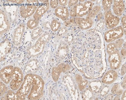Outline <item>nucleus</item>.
<instances>
[{
	"instance_id": "f257e3e1",
	"label": "nucleus",
	"mask_w": 126,
	"mask_h": 100,
	"mask_svg": "<svg viewBox=\"0 0 126 100\" xmlns=\"http://www.w3.org/2000/svg\"><path fill=\"white\" fill-rule=\"evenodd\" d=\"M44 82L40 76L28 74L19 88L15 91L9 90L5 96V100H38L43 95Z\"/></svg>"
},
{
	"instance_id": "f03ea898",
	"label": "nucleus",
	"mask_w": 126,
	"mask_h": 100,
	"mask_svg": "<svg viewBox=\"0 0 126 100\" xmlns=\"http://www.w3.org/2000/svg\"><path fill=\"white\" fill-rule=\"evenodd\" d=\"M51 34L46 32L42 34L34 45L28 47L26 49L28 55L32 58L39 56L43 52L46 44L51 39Z\"/></svg>"
},
{
	"instance_id": "7ed1b4c3",
	"label": "nucleus",
	"mask_w": 126,
	"mask_h": 100,
	"mask_svg": "<svg viewBox=\"0 0 126 100\" xmlns=\"http://www.w3.org/2000/svg\"><path fill=\"white\" fill-rule=\"evenodd\" d=\"M92 1H87L84 3H80L70 8V15L73 17H81L87 14L93 8Z\"/></svg>"
},
{
	"instance_id": "20e7f679",
	"label": "nucleus",
	"mask_w": 126,
	"mask_h": 100,
	"mask_svg": "<svg viewBox=\"0 0 126 100\" xmlns=\"http://www.w3.org/2000/svg\"><path fill=\"white\" fill-rule=\"evenodd\" d=\"M93 24V19L88 16L86 18L76 17L68 19L65 21V26L69 27L71 26H77L81 29H88L92 27Z\"/></svg>"
},
{
	"instance_id": "39448f33",
	"label": "nucleus",
	"mask_w": 126,
	"mask_h": 100,
	"mask_svg": "<svg viewBox=\"0 0 126 100\" xmlns=\"http://www.w3.org/2000/svg\"><path fill=\"white\" fill-rule=\"evenodd\" d=\"M39 5L38 0H28L22 4L20 8V15L26 18L31 16L35 12Z\"/></svg>"
},
{
	"instance_id": "423d86ee",
	"label": "nucleus",
	"mask_w": 126,
	"mask_h": 100,
	"mask_svg": "<svg viewBox=\"0 0 126 100\" xmlns=\"http://www.w3.org/2000/svg\"><path fill=\"white\" fill-rule=\"evenodd\" d=\"M24 78L22 70L19 68H14L9 86L12 90L17 91L19 88L24 81Z\"/></svg>"
},
{
	"instance_id": "0eeeda50",
	"label": "nucleus",
	"mask_w": 126,
	"mask_h": 100,
	"mask_svg": "<svg viewBox=\"0 0 126 100\" xmlns=\"http://www.w3.org/2000/svg\"><path fill=\"white\" fill-rule=\"evenodd\" d=\"M124 33L123 28L119 26L106 32L104 35L105 41L108 43H110L123 36Z\"/></svg>"
},
{
	"instance_id": "6e6552de",
	"label": "nucleus",
	"mask_w": 126,
	"mask_h": 100,
	"mask_svg": "<svg viewBox=\"0 0 126 100\" xmlns=\"http://www.w3.org/2000/svg\"><path fill=\"white\" fill-rule=\"evenodd\" d=\"M11 28V23L9 17L3 10L0 11V37L9 30Z\"/></svg>"
},
{
	"instance_id": "1a4fd4ad",
	"label": "nucleus",
	"mask_w": 126,
	"mask_h": 100,
	"mask_svg": "<svg viewBox=\"0 0 126 100\" xmlns=\"http://www.w3.org/2000/svg\"><path fill=\"white\" fill-rule=\"evenodd\" d=\"M25 29V24L22 23L16 28L14 31L13 37V42L15 46L19 47L21 45Z\"/></svg>"
},
{
	"instance_id": "9d476101",
	"label": "nucleus",
	"mask_w": 126,
	"mask_h": 100,
	"mask_svg": "<svg viewBox=\"0 0 126 100\" xmlns=\"http://www.w3.org/2000/svg\"><path fill=\"white\" fill-rule=\"evenodd\" d=\"M104 18L107 28L109 29L116 26L119 22V18L114 15L110 10L105 12Z\"/></svg>"
},
{
	"instance_id": "9b49d317",
	"label": "nucleus",
	"mask_w": 126,
	"mask_h": 100,
	"mask_svg": "<svg viewBox=\"0 0 126 100\" xmlns=\"http://www.w3.org/2000/svg\"><path fill=\"white\" fill-rule=\"evenodd\" d=\"M42 3L39 4L33 16V18L40 21L42 16L49 9L50 3L48 0H42Z\"/></svg>"
},
{
	"instance_id": "f8f14e48",
	"label": "nucleus",
	"mask_w": 126,
	"mask_h": 100,
	"mask_svg": "<svg viewBox=\"0 0 126 100\" xmlns=\"http://www.w3.org/2000/svg\"><path fill=\"white\" fill-rule=\"evenodd\" d=\"M14 68L13 66L9 65L4 67L1 70L0 79L6 84H9L11 80Z\"/></svg>"
},
{
	"instance_id": "ddd939ff",
	"label": "nucleus",
	"mask_w": 126,
	"mask_h": 100,
	"mask_svg": "<svg viewBox=\"0 0 126 100\" xmlns=\"http://www.w3.org/2000/svg\"><path fill=\"white\" fill-rule=\"evenodd\" d=\"M70 67L68 64L62 63L57 66L53 68L52 70V74L53 79L55 82H57L59 80L61 73L64 72L69 70Z\"/></svg>"
},
{
	"instance_id": "4468645a",
	"label": "nucleus",
	"mask_w": 126,
	"mask_h": 100,
	"mask_svg": "<svg viewBox=\"0 0 126 100\" xmlns=\"http://www.w3.org/2000/svg\"><path fill=\"white\" fill-rule=\"evenodd\" d=\"M109 55V61L111 68L113 69H118L121 62V57L119 51L117 50Z\"/></svg>"
},
{
	"instance_id": "2eb2a0df",
	"label": "nucleus",
	"mask_w": 126,
	"mask_h": 100,
	"mask_svg": "<svg viewBox=\"0 0 126 100\" xmlns=\"http://www.w3.org/2000/svg\"><path fill=\"white\" fill-rule=\"evenodd\" d=\"M0 61H4L8 54L12 51V45L9 40L6 39L1 42L0 44Z\"/></svg>"
},
{
	"instance_id": "dca6fc26",
	"label": "nucleus",
	"mask_w": 126,
	"mask_h": 100,
	"mask_svg": "<svg viewBox=\"0 0 126 100\" xmlns=\"http://www.w3.org/2000/svg\"><path fill=\"white\" fill-rule=\"evenodd\" d=\"M54 13L56 16L65 21L70 16L69 12L66 7L58 6L55 10Z\"/></svg>"
},
{
	"instance_id": "f3484780",
	"label": "nucleus",
	"mask_w": 126,
	"mask_h": 100,
	"mask_svg": "<svg viewBox=\"0 0 126 100\" xmlns=\"http://www.w3.org/2000/svg\"><path fill=\"white\" fill-rule=\"evenodd\" d=\"M125 6L123 0H114L113 10L114 13L117 16L120 17L125 11Z\"/></svg>"
},
{
	"instance_id": "a211bd4d",
	"label": "nucleus",
	"mask_w": 126,
	"mask_h": 100,
	"mask_svg": "<svg viewBox=\"0 0 126 100\" xmlns=\"http://www.w3.org/2000/svg\"><path fill=\"white\" fill-rule=\"evenodd\" d=\"M39 64V61L35 59L30 60L24 66V71L26 73H32L37 68Z\"/></svg>"
},
{
	"instance_id": "6ab92c4d",
	"label": "nucleus",
	"mask_w": 126,
	"mask_h": 100,
	"mask_svg": "<svg viewBox=\"0 0 126 100\" xmlns=\"http://www.w3.org/2000/svg\"><path fill=\"white\" fill-rule=\"evenodd\" d=\"M117 77L116 71L114 70L109 71L104 76L102 81L104 83L109 84L114 81L117 79Z\"/></svg>"
},
{
	"instance_id": "aec40b11",
	"label": "nucleus",
	"mask_w": 126,
	"mask_h": 100,
	"mask_svg": "<svg viewBox=\"0 0 126 100\" xmlns=\"http://www.w3.org/2000/svg\"><path fill=\"white\" fill-rule=\"evenodd\" d=\"M43 31L41 27H38L33 29L31 32L32 39L33 41L37 40L42 35Z\"/></svg>"
},
{
	"instance_id": "412c9836",
	"label": "nucleus",
	"mask_w": 126,
	"mask_h": 100,
	"mask_svg": "<svg viewBox=\"0 0 126 100\" xmlns=\"http://www.w3.org/2000/svg\"><path fill=\"white\" fill-rule=\"evenodd\" d=\"M101 7L100 6H95L88 14L87 16L93 19L98 14L100 11Z\"/></svg>"
},
{
	"instance_id": "4be33fe9",
	"label": "nucleus",
	"mask_w": 126,
	"mask_h": 100,
	"mask_svg": "<svg viewBox=\"0 0 126 100\" xmlns=\"http://www.w3.org/2000/svg\"><path fill=\"white\" fill-rule=\"evenodd\" d=\"M40 21L36 20L33 18L30 19L28 21L27 23V26L30 29H34L38 27Z\"/></svg>"
},
{
	"instance_id": "5701e85b",
	"label": "nucleus",
	"mask_w": 126,
	"mask_h": 100,
	"mask_svg": "<svg viewBox=\"0 0 126 100\" xmlns=\"http://www.w3.org/2000/svg\"><path fill=\"white\" fill-rule=\"evenodd\" d=\"M61 26V23L58 20L56 19L52 20L50 25V29L52 31L55 32L58 31Z\"/></svg>"
},
{
	"instance_id": "b1692460",
	"label": "nucleus",
	"mask_w": 126,
	"mask_h": 100,
	"mask_svg": "<svg viewBox=\"0 0 126 100\" xmlns=\"http://www.w3.org/2000/svg\"><path fill=\"white\" fill-rule=\"evenodd\" d=\"M79 77L80 79H78L77 82L78 84L79 89L80 90L82 91L86 87L88 81L86 80H83L80 76L79 75Z\"/></svg>"
},
{
	"instance_id": "393cba45",
	"label": "nucleus",
	"mask_w": 126,
	"mask_h": 100,
	"mask_svg": "<svg viewBox=\"0 0 126 100\" xmlns=\"http://www.w3.org/2000/svg\"><path fill=\"white\" fill-rule=\"evenodd\" d=\"M113 0H105L102 1V4L104 10L105 11L109 10L112 5Z\"/></svg>"
},
{
	"instance_id": "a878e982",
	"label": "nucleus",
	"mask_w": 126,
	"mask_h": 100,
	"mask_svg": "<svg viewBox=\"0 0 126 100\" xmlns=\"http://www.w3.org/2000/svg\"><path fill=\"white\" fill-rule=\"evenodd\" d=\"M111 92L114 94L119 95L122 93L123 90L121 89L119 85H116L113 87L111 90Z\"/></svg>"
},
{
	"instance_id": "bb28decb",
	"label": "nucleus",
	"mask_w": 126,
	"mask_h": 100,
	"mask_svg": "<svg viewBox=\"0 0 126 100\" xmlns=\"http://www.w3.org/2000/svg\"><path fill=\"white\" fill-rule=\"evenodd\" d=\"M117 47L115 43H111L108 45L107 51L109 55L117 50Z\"/></svg>"
},
{
	"instance_id": "cd10ccee",
	"label": "nucleus",
	"mask_w": 126,
	"mask_h": 100,
	"mask_svg": "<svg viewBox=\"0 0 126 100\" xmlns=\"http://www.w3.org/2000/svg\"><path fill=\"white\" fill-rule=\"evenodd\" d=\"M6 84L3 82L0 81V97L2 96L8 90V88Z\"/></svg>"
},
{
	"instance_id": "c85d7f7f",
	"label": "nucleus",
	"mask_w": 126,
	"mask_h": 100,
	"mask_svg": "<svg viewBox=\"0 0 126 100\" xmlns=\"http://www.w3.org/2000/svg\"><path fill=\"white\" fill-rule=\"evenodd\" d=\"M67 29L65 27H63L59 30L57 34V37L59 38L61 37L66 32Z\"/></svg>"
},
{
	"instance_id": "c756f323",
	"label": "nucleus",
	"mask_w": 126,
	"mask_h": 100,
	"mask_svg": "<svg viewBox=\"0 0 126 100\" xmlns=\"http://www.w3.org/2000/svg\"><path fill=\"white\" fill-rule=\"evenodd\" d=\"M59 4L58 0H51L50 1V5L52 9H56L58 7Z\"/></svg>"
},
{
	"instance_id": "7c9ffc66",
	"label": "nucleus",
	"mask_w": 126,
	"mask_h": 100,
	"mask_svg": "<svg viewBox=\"0 0 126 100\" xmlns=\"http://www.w3.org/2000/svg\"><path fill=\"white\" fill-rule=\"evenodd\" d=\"M121 23L123 26L124 33L126 35V16H124L122 18Z\"/></svg>"
},
{
	"instance_id": "2f4dec72",
	"label": "nucleus",
	"mask_w": 126,
	"mask_h": 100,
	"mask_svg": "<svg viewBox=\"0 0 126 100\" xmlns=\"http://www.w3.org/2000/svg\"><path fill=\"white\" fill-rule=\"evenodd\" d=\"M123 43V40L120 39L115 41V44L117 48H121L122 47Z\"/></svg>"
},
{
	"instance_id": "473e14b6",
	"label": "nucleus",
	"mask_w": 126,
	"mask_h": 100,
	"mask_svg": "<svg viewBox=\"0 0 126 100\" xmlns=\"http://www.w3.org/2000/svg\"><path fill=\"white\" fill-rule=\"evenodd\" d=\"M78 0H70L68 3V6L69 8H70L71 7L76 5L78 3Z\"/></svg>"
},
{
	"instance_id": "72a5a7b5",
	"label": "nucleus",
	"mask_w": 126,
	"mask_h": 100,
	"mask_svg": "<svg viewBox=\"0 0 126 100\" xmlns=\"http://www.w3.org/2000/svg\"><path fill=\"white\" fill-rule=\"evenodd\" d=\"M59 3L61 6L65 7L68 5V0H58Z\"/></svg>"
},
{
	"instance_id": "f704fd0d",
	"label": "nucleus",
	"mask_w": 126,
	"mask_h": 100,
	"mask_svg": "<svg viewBox=\"0 0 126 100\" xmlns=\"http://www.w3.org/2000/svg\"><path fill=\"white\" fill-rule=\"evenodd\" d=\"M8 1H9L10 2H11L12 3H15L16 4H22L23 3L24 1L25 0H8Z\"/></svg>"
},
{
	"instance_id": "c9c22d12",
	"label": "nucleus",
	"mask_w": 126,
	"mask_h": 100,
	"mask_svg": "<svg viewBox=\"0 0 126 100\" xmlns=\"http://www.w3.org/2000/svg\"><path fill=\"white\" fill-rule=\"evenodd\" d=\"M50 25L49 22L47 21L44 23L43 26L45 28L49 29H50Z\"/></svg>"
},
{
	"instance_id": "e433bc0d",
	"label": "nucleus",
	"mask_w": 126,
	"mask_h": 100,
	"mask_svg": "<svg viewBox=\"0 0 126 100\" xmlns=\"http://www.w3.org/2000/svg\"><path fill=\"white\" fill-rule=\"evenodd\" d=\"M126 73V65L124 64L122 67L121 69V75H125Z\"/></svg>"
},
{
	"instance_id": "4c0bfd02",
	"label": "nucleus",
	"mask_w": 126,
	"mask_h": 100,
	"mask_svg": "<svg viewBox=\"0 0 126 100\" xmlns=\"http://www.w3.org/2000/svg\"><path fill=\"white\" fill-rule=\"evenodd\" d=\"M121 54L123 58H125L126 56V50L125 49H122L121 50Z\"/></svg>"
},
{
	"instance_id": "58836bf2",
	"label": "nucleus",
	"mask_w": 126,
	"mask_h": 100,
	"mask_svg": "<svg viewBox=\"0 0 126 100\" xmlns=\"http://www.w3.org/2000/svg\"><path fill=\"white\" fill-rule=\"evenodd\" d=\"M122 87L124 89H126V76L125 77L124 79V80H123V82L122 83Z\"/></svg>"
},
{
	"instance_id": "ea45409f",
	"label": "nucleus",
	"mask_w": 126,
	"mask_h": 100,
	"mask_svg": "<svg viewBox=\"0 0 126 100\" xmlns=\"http://www.w3.org/2000/svg\"><path fill=\"white\" fill-rule=\"evenodd\" d=\"M122 100H126V91L125 90L123 94V95L122 97Z\"/></svg>"
},
{
	"instance_id": "a19ab883",
	"label": "nucleus",
	"mask_w": 126,
	"mask_h": 100,
	"mask_svg": "<svg viewBox=\"0 0 126 100\" xmlns=\"http://www.w3.org/2000/svg\"><path fill=\"white\" fill-rule=\"evenodd\" d=\"M119 98L118 97H116L114 99V100H119Z\"/></svg>"
},
{
	"instance_id": "79ce46f5",
	"label": "nucleus",
	"mask_w": 126,
	"mask_h": 100,
	"mask_svg": "<svg viewBox=\"0 0 126 100\" xmlns=\"http://www.w3.org/2000/svg\"><path fill=\"white\" fill-rule=\"evenodd\" d=\"M80 2H84L85 0H79V1Z\"/></svg>"
}]
</instances>
